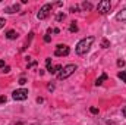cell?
Returning a JSON list of instances; mask_svg holds the SVG:
<instances>
[{
	"mask_svg": "<svg viewBox=\"0 0 126 125\" xmlns=\"http://www.w3.org/2000/svg\"><path fill=\"white\" fill-rule=\"evenodd\" d=\"M3 72H4V74H9V72H10V68H9V66H6V68L3 69Z\"/></svg>",
	"mask_w": 126,
	"mask_h": 125,
	"instance_id": "obj_25",
	"label": "cell"
},
{
	"mask_svg": "<svg viewBox=\"0 0 126 125\" xmlns=\"http://www.w3.org/2000/svg\"><path fill=\"white\" fill-rule=\"evenodd\" d=\"M110 9H111V3H110L109 0H101V1L98 3V6H97V10H98V13H101V15L109 13Z\"/></svg>",
	"mask_w": 126,
	"mask_h": 125,
	"instance_id": "obj_3",
	"label": "cell"
},
{
	"mask_svg": "<svg viewBox=\"0 0 126 125\" xmlns=\"http://www.w3.org/2000/svg\"><path fill=\"white\" fill-rule=\"evenodd\" d=\"M46 65H47V68H50V66H51V59H50V58H47V59H46Z\"/></svg>",
	"mask_w": 126,
	"mask_h": 125,
	"instance_id": "obj_19",
	"label": "cell"
},
{
	"mask_svg": "<svg viewBox=\"0 0 126 125\" xmlns=\"http://www.w3.org/2000/svg\"><path fill=\"white\" fill-rule=\"evenodd\" d=\"M117 66H119V68L125 66V61H123V59H119V61H117Z\"/></svg>",
	"mask_w": 126,
	"mask_h": 125,
	"instance_id": "obj_17",
	"label": "cell"
},
{
	"mask_svg": "<svg viewBox=\"0 0 126 125\" xmlns=\"http://www.w3.org/2000/svg\"><path fill=\"white\" fill-rule=\"evenodd\" d=\"M63 19H64V13H59V15L56 16V21H57V22H60Z\"/></svg>",
	"mask_w": 126,
	"mask_h": 125,
	"instance_id": "obj_16",
	"label": "cell"
},
{
	"mask_svg": "<svg viewBox=\"0 0 126 125\" xmlns=\"http://www.w3.org/2000/svg\"><path fill=\"white\" fill-rule=\"evenodd\" d=\"M51 7H53V6H51L50 3H46V4H44V6H43L41 9H40V12L37 13V18H38L40 21L46 19V18H47V16L50 15V12H51Z\"/></svg>",
	"mask_w": 126,
	"mask_h": 125,
	"instance_id": "obj_4",
	"label": "cell"
},
{
	"mask_svg": "<svg viewBox=\"0 0 126 125\" xmlns=\"http://www.w3.org/2000/svg\"><path fill=\"white\" fill-rule=\"evenodd\" d=\"M18 37H19V34L15 31V30H10V31L6 32V38H7V40H16Z\"/></svg>",
	"mask_w": 126,
	"mask_h": 125,
	"instance_id": "obj_7",
	"label": "cell"
},
{
	"mask_svg": "<svg viewBox=\"0 0 126 125\" xmlns=\"http://www.w3.org/2000/svg\"><path fill=\"white\" fill-rule=\"evenodd\" d=\"M59 71H62V65H56V66H50L48 68V72L53 75V74H57Z\"/></svg>",
	"mask_w": 126,
	"mask_h": 125,
	"instance_id": "obj_10",
	"label": "cell"
},
{
	"mask_svg": "<svg viewBox=\"0 0 126 125\" xmlns=\"http://www.w3.org/2000/svg\"><path fill=\"white\" fill-rule=\"evenodd\" d=\"M116 19H117V21H126V7L125 9H122L120 12H117Z\"/></svg>",
	"mask_w": 126,
	"mask_h": 125,
	"instance_id": "obj_9",
	"label": "cell"
},
{
	"mask_svg": "<svg viewBox=\"0 0 126 125\" xmlns=\"http://www.w3.org/2000/svg\"><path fill=\"white\" fill-rule=\"evenodd\" d=\"M117 77H119L123 83H126V71H120V72L117 74Z\"/></svg>",
	"mask_w": 126,
	"mask_h": 125,
	"instance_id": "obj_14",
	"label": "cell"
},
{
	"mask_svg": "<svg viewBox=\"0 0 126 125\" xmlns=\"http://www.w3.org/2000/svg\"><path fill=\"white\" fill-rule=\"evenodd\" d=\"M53 32H54V34H59V32H60V30H59V28H54V30H53Z\"/></svg>",
	"mask_w": 126,
	"mask_h": 125,
	"instance_id": "obj_29",
	"label": "cell"
},
{
	"mask_svg": "<svg viewBox=\"0 0 126 125\" xmlns=\"http://www.w3.org/2000/svg\"><path fill=\"white\" fill-rule=\"evenodd\" d=\"M47 88H48L50 91H53V90H54V84H48V85H47Z\"/></svg>",
	"mask_w": 126,
	"mask_h": 125,
	"instance_id": "obj_24",
	"label": "cell"
},
{
	"mask_svg": "<svg viewBox=\"0 0 126 125\" xmlns=\"http://www.w3.org/2000/svg\"><path fill=\"white\" fill-rule=\"evenodd\" d=\"M4 66V61H0V68H3Z\"/></svg>",
	"mask_w": 126,
	"mask_h": 125,
	"instance_id": "obj_30",
	"label": "cell"
},
{
	"mask_svg": "<svg viewBox=\"0 0 126 125\" xmlns=\"http://www.w3.org/2000/svg\"><path fill=\"white\" fill-rule=\"evenodd\" d=\"M76 10H79V7H78V6H72V7H70V12H73V13H75Z\"/></svg>",
	"mask_w": 126,
	"mask_h": 125,
	"instance_id": "obj_22",
	"label": "cell"
},
{
	"mask_svg": "<svg viewBox=\"0 0 126 125\" xmlns=\"http://www.w3.org/2000/svg\"><path fill=\"white\" fill-rule=\"evenodd\" d=\"M12 97H13L15 100H19V102H22V100H27V99H28V90H25V88L15 90V91L12 93Z\"/></svg>",
	"mask_w": 126,
	"mask_h": 125,
	"instance_id": "obj_5",
	"label": "cell"
},
{
	"mask_svg": "<svg viewBox=\"0 0 126 125\" xmlns=\"http://www.w3.org/2000/svg\"><path fill=\"white\" fill-rule=\"evenodd\" d=\"M69 31H70V32H76V31H78V25H76V22H72V24H70Z\"/></svg>",
	"mask_w": 126,
	"mask_h": 125,
	"instance_id": "obj_15",
	"label": "cell"
},
{
	"mask_svg": "<svg viewBox=\"0 0 126 125\" xmlns=\"http://www.w3.org/2000/svg\"><path fill=\"white\" fill-rule=\"evenodd\" d=\"M90 112L91 113H98V109L97 107H90Z\"/></svg>",
	"mask_w": 126,
	"mask_h": 125,
	"instance_id": "obj_21",
	"label": "cell"
},
{
	"mask_svg": "<svg viewBox=\"0 0 126 125\" xmlns=\"http://www.w3.org/2000/svg\"><path fill=\"white\" fill-rule=\"evenodd\" d=\"M76 71V65H73V63H69V65H66V66H63L62 71L57 74V78L62 81V80H66V78H69L73 72Z\"/></svg>",
	"mask_w": 126,
	"mask_h": 125,
	"instance_id": "obj_2",
	"label": "cell"
},
{
	"mask_svg": "<svg viewBox=\"0 0 126 125\" xmlns=\"http://www.w3.org/2000/svg\"><path fill=\"white\" fill-rule=\"evenodd\" d=\"M18 10H19V4H13V6H9V7L4 9L6 13H16Z\"/></svg>",
	"mask_w": 126,
	"mask_h": 125,
	"instance_id": "obj_8",
	"label": "cell"
},
{
	"mask_svg": "<svg viewBox=\"0 0 126 125\" xmlns=\"http://www.w3.org/2000/svg\"><path fill=\"white\" fill-rule=\"evenodd\" d=\"M122 115L126 118V106H123V109H122Z\"/></svg>",
	"mask_w": 126,
	"mask_h": 125,
	"instance_id": "obj_26",
	"label": "cell"
},
{
	"mask_svg": "<svg viewBox=\"0 0 126 125\" xmlns=\"http://www.w3.org/2000/svg\"><path fill=\"white\" fill-rule=\"evenodd\" d=\"M43 102H44V99H43V97H38V99H37V103H43Z\"/></svg>",
	"mask_w": 126,
	"mask_h": 125,
	"instance_id": "obj_27",
	"label": "cell"
},
{
	"mask_svg": "<svg viewBox=\"0 0 126 125\" xmlns=\"http://www.w3.org/2000/svg\"><path fill=\"white\" fill-rule=\"evenodd\" d=\"M106 80H107V74H103V75H101L100 78H97V81H95L94 84L97 85V87H98V85H101V84H103V83H104Z\"/></svg>",
	"mask_w": 126,
	"mask_h": 125,
	"instance_id": "obj_11",
	"label": "cell"
},
{
	"mask_svg": "<svg viewBox=\"0 0 126 125\" xmlns=\"http://www.w3.org/2000/svg\"><path fill=\"white\" fill-rule=\"evenodd\" d=\"M94 41H95V37H93V35H91V37H85V38H82V40L76 44L75 52H76L78 55H81V56L85 55V53H88Z\"/></svg>",
	"mask_w": 126,
	"mask_h": 125,
	"instance_id": "obj_1",
	"label": "cell"
},
{
	"mask_svg": "<svg viewBox=\"0 0 126 125\" xmlns=\"http://www.w3.org/2000/svg\"><path fill=\"white\" fill-rule=\"evenodd\" d=\"M6 25V19L4 18H0V28H3Z\"/></svg>",
	"mask_w": 126,
	"mask_h": 125,
	"instance_id": "obj_18",
	"label": "cell"
},
{
	"mask_svg": "<svg viewBox=\"0 0 126 125\" xmlns=\"http://www.w3.org/2000/svg\"><path fill=\"white\" fill-rule=\"evenodd\" d=\"M81 7H82L84 10H91V9H93V4H91L90 1H84V3L81 4Z\"/></svg>",
	"mask_w": 126,
	"mask_h": 125,
	"instance_id": "obj_12",
	"label": "cell"
},
{
	"mask_svg": "<svg viewBox=\"0 0 126 125\" xmlns=\"http://www.w3.org/2000/svg\"><path fill=\"white\" fill-rule=\"evenodd\" d=\"M4 102H6V97H4V96H1V97H0V103H4Z\"/></svg>",
	"mask_w": 126,
	"mask_h": 125,
	"instance_id": "obj_28",
	"label": "cell"
},
{
	"mask_svg": "<svg viewBox=\"0 0 126 125\" xmlns=\"http://www.w3.org/2000/svg\"><path fill=\"white\" fill-rule=\"evenodd\" d=\"M69 53H70V49H69L66 44H59V46L56 47V50H54V56H59V58L67 56Z\"/></svg>",
	"mask_w": 126,
	"mask_h": 125,
	"instance_id": "obj_6",
	"label": "cell"
},
{
	"mask_svg": "<svg viewBox=\"0 0 126 125\" xmlns=\"http://www.w3.org/2000/svg\"><path fill=\"white\" fill-rule=\"evenodd\" d=\"M101 47H103V49H109V47H110V41L106 40V38H103V40H101Z\"/></svg>",
	"mask_w": 126,
	"mask_h": 125,
	"instance_id": "obj_13",
	"label": "cell"
},
{
	"mask_svg": "<svg viewBox=\"0 0 126 125\" xmlns=\"http://www.w3.org/2000/svg\"><path fill=\"white\" fill-rule=\"evenodd\" d=\"M19 84H21V85L27 84V80H25V78H21V80H19Z\"/></svg>",
	"mask_w": 126,
	"mask_h": 125,
	"instance_id": "obj_23",
	"label": "cell"
},
{
	"mask_svg": "<svg viewBox=\"0 0 126 125\" xmlns=\"http://www.w3.org/2000/svg\"><path fill=\"white\" fill-rule=\"evenodd\" d=\"M44 41H46V43H50V41H51V37H50V35L47 34V35L44 37Z\"/></svg>",
	"mask_w": 126,
	"mask_h": 125,
	"instance_id": "obj_20",
	"label": "cell"
}]
</instances>
